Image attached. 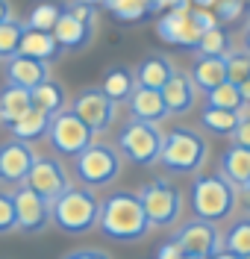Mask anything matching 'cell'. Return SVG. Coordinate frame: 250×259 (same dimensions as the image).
<instances>
[{"mask_svg": "<svg viewBox=\"0 0 250 259\" xmlns=\"http://www.w3.org/2000/svg\"><path fill=\"white\" fill-rule=\"evenodd\" d=\"M65 12V6L62 3H56V0H41V3H35L33 12H30V18H27V30H44L50 32L53 27H56V21H59V15Z\"/></svg>", "mask_w": 250, "mask_h": 259, "instance_id": "29", "label": "cell"}, {"mask_svg": "<svg viewBox=\"0 0 250 259\" xmlns=\"http://www.w3.org/2000/svg\"><path fill=\"white\" fill-rule=\"evenodd\" d=\"M241 121V112H230V109H215V106H206L200 112V124L206 133L212 136H233L235 127Z\"/></svg>", "mask_w": 250, "mask_h": 259, "instance_id": "27", "label": "cell"}, {"mask_svg": "<svg viewBox=\"0 0 250 259\" xmlns=\"http://www.w3.org/2000/svg\"><path fill=\"white\" fill-rule=\"evenodd\" d=\"M224 250H230V253H235V256H250V215H244V218H238V221H233L230 224V230L224 233Z\"/></svg>", "mask_w": 250, "mask_h": 259, "instance_id": "28", "label": "cell"}, {"mask_svg": "<svg viewBox=\"0 0 250 259\" xmlns=\"http://www.w3.org/2000/svg\"><path fill=\"white\" fill-rule=\"evenodd\" d=\"M24 186H30L35 194H41L47 203H53L62 192L71 189V177H68L65 165L56 159V156H38L33 162V171Z\"/></svg>", "mask_w": 250, "mask_h": 259, "instance_id": "11", "label": "cell"}, {"mask_svg": "<svg viewBox=\"0 0 250 259\" xmlns=\"http://www.w3.org/2000/svg\"><path fill=\"white\" fill-rule=\"evenodd\" d=\"M71 112L77 115L94 136H100V133H106L115 124L118 103L100 85H88L83 92H77V97L71 100Z\"/></svg>", "mask_w": 250, "mask_h": 259, "instance_id": "10", "label": "cell"}, {"mask_svg": "<svg viewBox=\"0 0 250 259\" xmlns=\"http://www.w3.org/2000/svg\"><path fill=\"white\" fill-rule=\"evenodd\" d=\"M244 12V0H218L215 3V18L218 21H235V18Z\"/></svg>", "mask_w": 250, "mask_h": 259, "instance_id": "36", "label": "cell"}, {"mask_svg": "<svg viewBox=\"0 0 250 259\" xmlns=\"http://www.w3.org/2000/svg\"><path fill=\"white\" fill-rule=\"evenodd\" d=\"M162 97H165L168 115H185L194 109L197 103V85L191 82V74L185 71H174V77L165 82L162 89Z\"/></svg>", "mask_w": 250, "mask_h": 259, "instance_id": "15", "label": "cell"}, {"mask_svg": "<svg viewBox=\"0 0 250 259\" xmlns=\"http://www.w3.org/2000/svg\"><path fill=\"white\" fill-rule=\"evenodd\" d=\"M241 194H244V200H247V203H250V186H247V189H244V192H241Z\"/></svg>", "mask_w": 250, "mask_h": 259, "instance_id": "47", "label": "cell"}, {"mask_svg": "<svg viewBox=\"0 0 250 259\" xmlns=\"http://www.w3.org/2000/svg\"><path fill=\"white\" fill-rule=\"evenodd\" d=\"M68 12H71L74 18H80L83 24H88V27L94 24V6H83V3H74V6H68Z\"/></svg>", "mask_w": 250, "mask_h": 259, "instance_id": "39", "label": "cell"}, {"mask_svg": "<svg viewBox=\"0 0 250 259\" xmlns=\"http://www.w3.org/2000/svg\"><path fill=\"white\" fill-rule=\"evenodd\" d=\"M191 3H194L197 9H215V3H218V0H191Z\"/></svg>", "mask_w": 250, "mask_h": 259, "instance_id": "43", "label": "cell"}, {"mask_svg": "<svg viewBox=\"0 0 250 259\" xmlns=\"http://www.w3.org/2000/svg\"><path fill=\"white\" fill-rule=\"evenodd\" d=\"M50 32H53L56 45H59V48H65V50H80V48H85V45L91 41V27L83 24L80 18H74L68 9L59 15L56 27H53Z\"/></svg>", "mask_w": 250, "mask_h": 259, "instance_id": "20", "label": "cell"}, {"mask_svg": "<svg viewBox=\"0 0 250 259\" xmlns=\"http://www.w3.org/2000/svg\"><path fill=\"white\" fill-rule=\"evenodd\" d=\"M238 200V189L230 186L221 174H197L191 183V212L203 221H224L230 218Z\"/></svg>", "mask_w": 250, "mask_h": 259, "instance_id": "4", "label": "cell"}, {"mask_svg": "<svg viewBox=\"0 0 250 259\" xmlns=\"http://www.w3.org/2000/svg\"><path fill=\"white\" fill-rule=\"evenodd\" d=\"M156 35L168 45H180V48L194 50L203 30L191 21V9H168L156 24Z\"/></svg>", "mask_w": 250, "mask_h": 259, "instance_id": "14", "label": "cell"}, {"mask_svg": "<svg viewBox=\"0 0 250 259\" xmlns=\"http://www.w3.org/2000/svg\"><path fill=\"white\" fill-rule=\"evenodd\" d=\"M230 139L238 147H250V106H241V121H238V127Z\"/></svg>", "mask_w": 250, "mask_h": 259, "instance_id": "37", "label": "cell"}, {"mask_svg": "<svg viewBox=\"0 0 250 259\" xmlns=\"http://www.w3.org/2000/svg\"><path fill=\"white\" fill-rule=\"evenodd\" d=\"M30 97H33V106H35V109L47 112L50 118H53L56 112H62V109H65V103H68L65 89H62L56 80H44L41 85H35L33 92H30Z\"/></svg>", "mask_w": 250, "mask_h": 259, "instance_id": "26", "label": "cell"}, {"mask_svg": "<svg viewBox=\"0 0 250 259\" xmlns=\"http://www.w3.org/2000/svg\"><path fill=\"white\" fill-rule=\"evenodd\" d=\"M35 159H38V153L30 142H18V139L3 142L0 145V183L24 186Z\"/></svg>", "mask_w": 250, "mask_h": 259, "instance_id": "12", "label": "cell"}, {"mask_svg": "<svg viewBox=\"0 0 250 259\" xmlns=\"http://www.w3.org/2000/svg\"><path fill=\"white\" fill-rule=\"evenodd\" d=\"M6 80H9V85L33 92L35 85H41L44 80H50V71H47V65L38 62V59L12 56V59H6Z\"/></svg>", "mask_w": 250, "mask_h": 259, "instance_id": "17", "label": "cell"}, {"mask_svg": "<svg viewBox=\"0 0 250 259\" xmlns=\"http://www.w3.org/2000/svg\"><path fill=\"white\" fill-rule=\"evenodd\" d=\"M12 200H15V215L21 233H41L50 224V203L41 194H35L30 186H18L12 192Z\"/></svg>", "mask_w": 250, "mask_h": 259, "instance_id": "13", "label": "cell"}, {"mask_svg": "<svg viewBox=\"0 0 250 259\" xmlns=\"http://www.w3.org/2000/svg\"><path fill=\"white\" fill-rule=\"evenodd\" d=\"M77 3H83V6H100L103 0H77Z\"/></svg>", "mask_w": 250, "mask_h": 259, "instance_id": "46", "label": "cell"}, {"mask_svg": "<svg viewBox=\"0 0 250 259\" xmlns=\"http://www.w3.org/2000/svg\"><path fill=\"white\" fill-rule=\"evenodd\" d=\"M244 50L250 53V21H247V27H244Z\"/></svg>", "mask_w": 250, "mask_h": 259, "instance_id": "45", "label": "cell"}, {"mask_svg": "<svg viewBox=\"0 0 250 259\" xmlns=\"http://www.w3.org/2000/svg\"><path fill=\"white\" fill-rule=\"evenodd\" d=\"M127 106H130V118H133V121L159 124V121L168 118L165 97H162V92H156V89H141V85H138L133 95H130Z\"/></svg>", "mask_w": 250, "mask_h": 259, "instance_id": "16", "label": "cell"}, {"mask_svg": "<svg viewBox=\"0 0 250 259\" xmlns=\"http://www.w3.org/2000/svg\"><path fill=\"white\" fill-rule=\"evenodd\" d=\"M15 230H18V215H15L12 192H0V236L15 233Z\"/></svg>", "mask_w": 250, "mask_h": 259, "instance_id": "35", "label": "cell"}, {"mask_svg": "<svg viewBox=\"0 0 250 259\" xmlns=\"http://www.w3.org/2000/svg\"><path fill=\"white\" fill-rule=\"evenodd\" d=\"M9 18H12V3L9 0H0V24L9 21Z\"/></svg>", "mask_w": 250, "mask_h": 259, "instance_id": "41", "label": "cell"}, {"mask_svg": "<svg viewBox=\"0 0 250 259\" xmlns=\"http://www.w3.org/2000/svg\"><path fill=\"white\" fill-rule=\"evenodd\" d=\"M27 109H33V97H30L27 89L6 85V89L0 92V124H3V127L12 124V121H18Z\"/></svg>", "mask_w": 250, "mask_h": 259, "instance_id": "25", "label": "cell"}, {"mask_svg": "<svg viewBox=\"0 0 250 259\" xmlns=\"http://www.w3.org/2000/svg\"><path fill=\"white\" fill-rule=\"evenodd\" d=\"M21 35H24V24L9 18L0 24V59H12L18 56V45H21Z\"/></svg>", "mask_w": 250, "mask_h": 259, "instance_id": "32", "label": "cell"}, {"mask_svg": "<svg viewBox=\"0 0 250 259\" xmlns=\"http://www.w3.org/2000/svg\"><path fill=\"white\" fill-rule=\"evenodd\" d=\"M162 130L156 124H144V121H127L118 130V150L121 156H127L135 165H156L159 153H162Z\"/></svg>", "mask_w": 250, "mask_h": 259, "instance_id": "6", "label": "cell"}, {"mask_svg": "<svg viewBox=\"0 0 250 259\" xmlns=\"http://www.w3.org/2000/svg\"><path fill=\"white\" fill-rule=\"evenodd\" d=\"M97 230L112 242H141L150 230L147 212L141 206V197L135 192H112L100 200Z\"/></svg>", "mask_w": 250, "mask_h": 259, "instance_id": "1", "label": "cell"}, {"mask_svg": "<svg viewBox=\"0 0 250 259\" xmlns=\"http://www.w3.org/2000/svg\"><path fill=\"white\" fill-rule=\"evenodd\" d=\"M59 45L53 38V32L44 30H27L21 35V45H18V56H27V59H38V62H56L59 59Z\"/></svg>", "mask_w": 250, "mask_h": 259, "instance_id": "19", "label": "cell"}, {"mask_svg": "<svg viewBox=\"0 0 250 259\" xmlns=\"http://www.w3.org/2000/svg\"><path fill=\"white\" fill-rule=\"evenodd\" d=\"M47 142L59 156H71L74 159V156H80L85 147L94 142V133L85 127L71 109H62V112H56L50 118Z\"/></svg>", "mask_w": 250, "mask_h": 259, "instance_id": "9", "label": "cell"}, {"mask_svg": "<svg viewBox=\"0 0 250 259\" xmlns=\"http://www.w3.org/2000/svg\"><path fill=\"white\" fill-rule=\"evenodd\" d=\"M227 53H230V32L221 30V24L203 32L194 48V56H227Z\"/></svg>", "mask_w": 250, "mask_h": 259, "instance_id": "30", "label": "cell"}, {"mask_svg": "<svg viewBox=\"0 0 250 259\" xmlns=\"http://www.w3.org/2000/svg\"><path fill=\"white\" fill-rule=\"evenodd\" d=\"M212 259H238V256H235V253H230V250H224V247H221V250H218V253H215Z\"/></svg>", "mask_w": 250, "mask_h": 259, "instance_id": "44", "label": "cell"}, {"mask_svg": "<svg viewBox=\"0 0 250 259\" xmlns=\"http://www.w3.org/2000/svg\"><path fill=\"white\" fill-rule=\"evenodd\" d=\"M150 227H174L183 218V192L168 180H150L138 192Z\"/></svg>", "mask_w": 250, "mask_h": 259, "instance_id": "7", "label": "cell"}, {"mask_svg": "<svg viewBox=\"0 0 250 259\" xmlns=\"http://www.w3.org/2000/svg\"><path fill=\"white\" fill-rule=\"evenodd\" d=\"M191 82L197 92H212L221 82H227V59L224 56H194L191 65Z\"/></svg>", "mask_w": 250, "mask_h": 259, "instance_id": "21", "label": "cell"}, {"mask_svg": "<svg viewBox=\"0 0 250 259\" xmlns=\"http://www.w3.org/2000/svg\"><path fill=\"white\" fill-rule=\"evenodd\" d=\"M221 177L238 192H244L250 186V147L230 145L221 153Z\"/></svg>", "mask_w": 250, "mask_h": 259, "instance_id": "18", "label": "cell"}, {"mask_svg": "<svg viewBox=\"0 0 250 259\" xmlns=\"http://www.w3.org/2000/svg\"><path fill=\"white\" fill-rule=\"evenodd\" d=\"M62 259H112L106 250H97V247H83V250H71Z\"/></svg>", "mask_w": 250, "mask_h": 259, "instance_id": "38", "label": "cell"}, {"mask_svg": "<svg viewBox=\"0 0 250 259\" xmlns=\"http://www.w3.org/2000/svg\"><path fill=\"white\" fill-rule=\"evenodd\" d=\"M174 62L168 59V56H159V53H153L147 56L144 62L135 68V82L141 85V89H156V92H162L165 89V82L174 77Z\"/></svg>", "mask_w": 250, "mask_h": 259, "instance_id": "22", "label": "cell"}, {"mask_svg": "<svg viewBox=\"0 0 250 259\" xmlns=\"http://www.w3.org/2000/svg\"><path fill=\"white\" fill-rule=\"evenodd\" d=\"M100 89L112 97L115 103H127L130 95L138 89V82H135V71L124 68V65L109 68V71H106V77H103V82H100Z\"/></svg>", "mask_w": 250, "mask_h": 259, "instance_id": "24", "label": "cell"}, {"mask_svg": "<svg viewBox=\"0 0 250 259\" xmlns=\"http://www.w3.org/2000/svg\"><path fill=\"white\" fill-rule=\"evenodd\" d=\"M50 221L68 236H83L94 230L100 221V200L91 189H77L71 186L50 203Z\"/></svg>", "mask_w": 250, "mask_h": 259, "instance_id": "2", "label": "cell"}, {"mask_svg": "<svg viewBox=\"0 0 250 259\" xmlns=\"http://www.w3.org/2000/svg\"><path fill=\"white\" fill-rule=\"evenodd\" d=\"M206 156H209V145L197 130L177 127L162 139V153L156 165H162L168 174H197L206 165Z\"/></svg>", "mask_w": 250, "mask_h": 259, "instance_id": "3", "label": "cell"}, {"mask_svg": "<svg viewBox=\"0 0 250 259\" xmlns=\"http://www.w3.org/2000/svg\"><path fill=\"white\" fill-rule=\"evenodd\" d=\"M156 259H185V256L180 253V247H177L174 242H168V244H162V247H159Z\"/></svg>", "mask_w": 250, "mask_h": 259, "instance_id": "40", "label": "cell"}, {"mask_svg": "<svg viewBox=\"0 0 250 259\" xmlns=\"http://www.w3.org/2000/svg\"><path fill=\"white\" fill-rule=\"evenodd\" d=\"M241 259H250V256H241Z\"/></svg>", "mask_w": 250, "mask_h": 259, "instance_id": "48", "label": "cell"}, {"mask_svg": "<svg viewBox=\"0 0 250 259\" xmlns=\"http://www.w3.org/2000/svg\"><path fill=\"white\" fill-rule=\"evenodd\" d=\"M103 6H109L121 21H135L147 12V3L144 0H103Z\"/></svg>", "mask_w": 250, "mask_h": 259, "instance_id": "34", "label": "cell"}, {"mask_svg": "<svg viewBox=\"0 0 250 259\" xmlns=\"http://www.w3.org/2000/svg\"><path fill=\"white\" fill-rule=\"evenodd\" d=\"M124 168L121 150L106 142H91L80 156H74V177L83 183V189H106L112 186Z\"/></svg>", "mask_w": 250, "mask_h": 259, "instance_id": "5", "label": "cell"}, {"mask_svg": "<svg viewBox=\"0 0 250 259\" xmlns=\"http://www.w3.org/2000/svg\"><path fill=\"white\" fill-rule=\"evenodd\" d=\"M224 236L218 233V227L212 221H203V218H191L174 230L171 242L180 247V253L185 259H212L224 247L221 242Z\"/></svg>", "mask_w": 250, "mask_h": 259, "instance_id": "8", "label": "cell"}, {"mask_svg": "<svg viewBox=\"0 0 250 259\" xmlns=\"http://www.w3.org/2000/svg\"><path fill=\"white\" fill-rule=\"evenodd\" d=\"M227 80L241 85L244 80H250V53L247 50H230L227 56Z\"/></svg>", "mask_w": 250, "mask_h": 259, "instance_id": "33", "label": "cell"}, {"mask_svg": "<svg viewBox=\"0 0 250 259\" xmlns=\"http://www.w3.org/2000/svg\"><path fill=\"white\" fill-rule=\"evenodd\" d=\"M238 92H241V100H244V106H250V80H244L238 85Z\"/></svg>", "mask_w": 250, "mask_h": 259, "instance_id": "42", "label": "cell"}, {"mask_svg": "<svg viewBox=\"0 0 250 259\" xmlns=\"http://www.w3.org/2000/svg\"><path fill=\"white\" fill-rule=\"evenodd\" d=\"M206 106H215V109H230V112H241L244 100H241V92L235 82H221L218 89H212L206 95Z\"/></svg>", "mask_w": 250, "mask_h": 259, "instance_id": "31", "label": "cell"}, {"mask_svg": "<svg viewBox=\"0 0 250 259\" xmlns=\"http://www.w3.org/2000/svg\"><path fill=\"white\" fill-rule=\"evenodd\" d=\"M47 127H50V115L41 112V109H35V106H33V109H27L18 121L6 124V130L15 136L18 142H30V145H33L35 139L47 136Z\"/></svg>", "mask_w": 250, "mask_h": 259, "instance_id": "23", "label": "cell"}]
</instances>
